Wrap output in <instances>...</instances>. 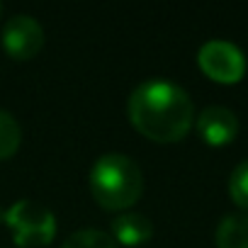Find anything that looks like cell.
I'll list each match as a JSON object with an SVG mask.
<instances>
[{
    "mask_svg": "<svg viewBox=\"0 0 248 248\" xmlns=\"http://www.w3.org/2000/svg\"><path fill=\"white\" fill-rule=\"evenodd\" d=\"M20 144H22L20 122L8 109H0V161L15 156Z\"/></svg>",
    "mask_w": 248,
    "mask_h": 248,
    "instance_id": "9c48e42d",
    "label": "cell"
},
{
    "mask_svg": "<svg viewBox=\"0 0 248 248\" xmlns=\"http://www.w3.org/2000/svg\"><path fill=\"white\" fill-rule=\"evenodd\" d=\"M127 114L134 129L158 144H173L187 137L195 122V105L185 88L166 78L139 83L127 102Z\"/></svg>",
    "mask_w": 248,
    "mask_h": 248,
    "instance_id": "6da1fadb",
    "label": "cell"
},
{
    "mask_svg": "<svg viewBox=\"0 0 248 248\" xmlns=\"http://www.w3.org/2000/svg\"><path fill=\"white\" fill-rule=\"evenodd\" d=\"M109 236L114 238V243H124V246H141L154 236V224L146 214L141 212H122L112 219L109 224Z\"/></svg>",
    "mask_w": 248,
    "mask_h": 248,
    "instance_id": "52a82bcc",
    "label": "cell"
},
{
    "mask_svg": "<svg viewBox=\"0 0 248 248\" xmlns=\"http://www.w3.org/2000/svg\"><path fill=\"white\" fill-rule=\"evenodd\" d=\"M5 224L13 231V241L22 248L46 246L56 233L54 212L32 200H17L15 204H10L5 209Z\"/></svg>",
    "mask_w": 248,
    "mask_h": 248,
    "instance_id": "3957f363",
    "label": "cell"
},
{
    "mask_svg": "<svg viewBox=\"0 0 248 248\" xmlns=\"http://www.w3.org/2000/svg\"><path fill=\"white\" fill-rule=\"evenodd\" d=\"M217 248H248V214H226L219 221Z\"/></svg>",
    "mask_w": 248,
    "mask_h": 248,
    "instance_id": "ba28073f",
    "label": "cell"
},
{
    "mask_svg": "<svg viewBox=\"0 0 248 248\" xmlns=\"http://www.w3.org/2000/svg\"><path fill=\"white\" fill-rule=\"evenodd\" d=\"M197 63L202 68V73L217 83L231 85L238 83L246 73V56L243 51L226 42V39H209L200 46L197 51Z\"/></svg>",
    "mask_w": 248,
    "mask_h": 248,
    "instance_id": "277c9868",
    "label": "cell"
},
{
    "mask_svg": "<svg viewBox=\"0 0 248 248\" xmlns=\"http://www.w3.org/2000/svg\"><path fill=\"white\" fill-rule=\"evenodd\" d=\"M90 192L105 209H129L144 192L139 163L122 151L102 154L90 168Z\"/></svg>",
    "mask_w": 248,
    "mask_h": 248,
    "instance_id": "7a4b0ae2",
    "label": "cell"
},
{
    "mask_svg": "<svg viewBox=\"0 0 248 248\" xmlns=\"http://www.w3.org/2000/svg\"><path fill=\"white\" fill-rule=\"evenodd\" d=\"M229 195L233 204L248 212V158L241 161L229 175Z\"/></svg>",
    "mask_w": 248,
    "mask_h": 248,
    "instance_id": "8fae6325",
    "label": "cell"
},
{
    "mask_svg": "<svg viewBox=\"0 0 248 248\" xmlns=\"http://www.w3.org/2000/svg\"><path fill=\"white\" fill-rule=\"evenodd\" d=\"M61 248H117L114 238L102 231V229H95V226H88V229H78L73 231Z\"/></svg>",
    "mask_w": 248,
    "mask_h": 248,
    "instance_id": "30bf717a",
    "label": "cell"
},
{
    "mask_svg": "<svg viewBox=\"0 0 248 248\" xmlns=\"http://www.w3.org/2000/svg\"><path fill=\"white\" fill-rule=\"evenodd\" d=\"M3 49L17 59V61H27L32 56H37L44 46V27L39 25V20H34L32 15H13L5 25H3Z\"/></svg>",
    "mask_w": 248,
    "mask_h": 248,
    "instance_id": "5b68a950",
    "label": "cell"
},
{
    "mask_svg": "<svg viewBox=\"0 0 248 248\" xmlns=\"http://www.w3.org/2000/svg\"><path fill=\"white\" fill-rule=\"evenodd\" d=\"M195 124H197V134L209 146H226L238 134V117L224 105L204 107L197 114Z\"/></svg>",
    "mask_w": 248,
    "mask_h": 248,
    "instance_id": "8992f818",
    "label": "cell"
},
{
    "mask_svg": "<svg viewBox=\"0 0 248 248\" xmlns=\"http://www.w3.org/2000/svg\"><path fill=\"white\" fill-rule=\"evenodd\" d=\"M3 221H5V207L0 204V224H3Z\"/></svg>",
    "mask_w": 248,
    "mask_h": 248,
    "instance_id": "7c38bea8",
    "label": "cell"
},
{
    "mask_svg": "<svg viewBox=\"0 0 248 248\" xmlns=\"http://www.w3.org/2000/svg\"><path fill=\"white\" fill-rule=\"evenodd\" d=\"M0 17H3V5H0Z\"/></svg>",
    "mask_w": 248,
    "mask_h": 248,
    "instance_id": "4fadbf2b",
    "label": "cell"
}]
</instances>
